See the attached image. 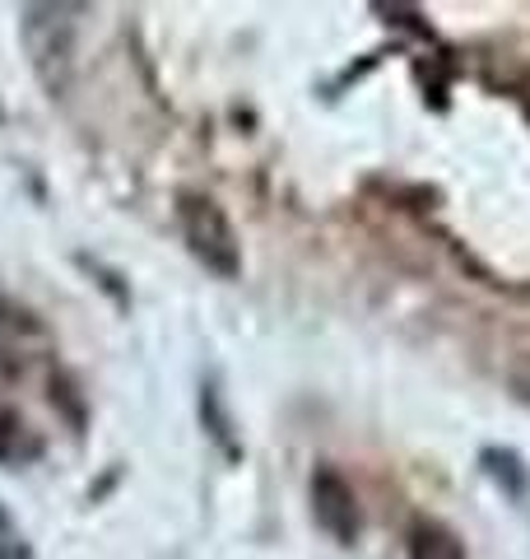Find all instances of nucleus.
I'll list each match as a JSON object with an SVG mask.
<instances>
[{"label": "nucleus", "instance_id": "f257e3e1", "mask_svg": "<svg viewBox=\"0 0 530 559\" xmlns=\"http://www.w3.org/2000/svg\"><path fill=\"white\" fill-rule=\"evenodd\" d=\"M75 14L80 5H28L20 20V38L28 66L47 94H65L75 66Z\"/></svg>", "mask_w": 530, "mask_h": 559}, {"label": "nucleus", "instance_id": "f03ea898", "mask_svg": "<svg viewBox=\"0 0 530 559\" xmlns=\"http://www.w3.org/2000/svg\"><path fill=\"white\" fill-rule=\"evenodd\" d=\"M182 238H186L191 257H196L205 271H215L219 280H233L242 271L238 234L209 197H182Z\"/></svg>", "mask_w": 530, "mask_h": 559}, {"label": "nucleus", "instance_id": "7ed1b4c3", "mask_svg": "<svg viewBox=\"0 0 530 559\" xmlns=\"http://www.w3.org/2000/svg\"><path fill=\"white\" fill-rule=\"evenodd\" d=\"M312 518L335 546H353L359 536V499H353V485L340 471H316L312 476Z\"/></svg>", "mask_w": 530, "mask_h": 559}, {"label": "nucleus", "instance_id": "20e7f679", "mask_svg": "<svg viewBox=\"0 0 530 559\" xmlns=\"http://www.w3.org/2000/svg\"><path fill=\"white\" fill-rule=\"evenodd\" d=\"M410 559H466V546L442 522H419L410 532Z\"/></svg>", "mask_w": 530, "mask_h": 559}, {"label": "nucleus", "instance_id": "39448f33", "mask_svg": "<svg viewBox=\"0 0 530 559\" xmlns=\"http://www.w3.org/2000/svg\"><path fill=\"white\" fill-rule=\"evenodd\" d=\"M484 471L507 489V495H521V489H526V471H521V462H517V452L489 448V452H484Z\"/></svg>", "mask_w": 530, "mask_h": 559}, {"label": "nucleus", "instance_id": "423d86ee", "mask_svg": "<svg viewBox=\"0 0 530 559\" xmlns=\"http://www.w3.org/2000/svg\"><path fill=\"white\" fill-rule=\"evenodd\" d=\"M0 559H28V546H24V532L14 527V518L0 509Z\"/></svg>", "mask_w": 530, "mask_h": 559}, {"label": "nucleus", "instance_id": "0eeeda50", "mask_svg": "<svg viewBox=\"0 0 530 559\" xmlns=\"http://www.w3.org/2000/svg\"><path fill=\"white\" fill-rule=\"evenodd\" d=\"M507 388H511V396H517L521 406H530V355H521V359L507 369Z\"/></svg>", "mask_w": 530, "mask_h": 559}]
</instances>
